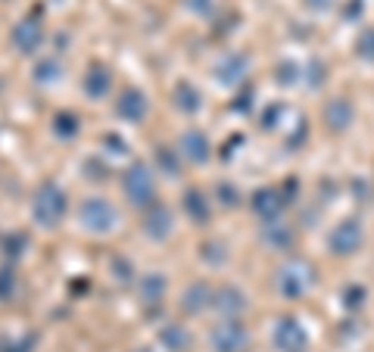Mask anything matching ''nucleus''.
Here are the masks:
<instances>
[{"label":"nucleus","instance_id":"b1692460","mask_svg":"<svg viewBox=\"0 0 374 352\" xmlns=\"http://www.w3.org/2000/svg\"><path fill=\"white\" fill-rule=\"evenodd\" d=\"M327 4H331V0H309V6H318V10H325Z\"/></svg>","mask_w":374,"mask_h":352},{"label":"nucleus","instance_id":"9d476101","mask_svg":"<svg viewBox=\"0 0 374 352\" xmlns=\"http://www.w3.org/2000/svg\"><path fill=\"white\" fill-rule=\"evenodd\" d=\"M107 87H109V72L103 69V66H94V69L88 72V78H85V91L91 97H103Z\"/></svg>","mask_w":374,"mask_h":352},{"label":"nucleus","instance_id":"2eb2a0df","mask_svg":"<svg viewBox=\"0 0 374 352\" xmlns=\"http://www.w3.org/2000/svg\"><path fill=\"white\" fill-rule=\"evenodd\" d=\"M59 78V63L54 56L50 59H41V63L35 66V81H41V85H50V81Z\"/></svg>","mask_w":374,"mask_h":352},{"label":"nucleus","instance_id":"423d86ee","mask_svg":"<svg viewBox=\"0 0 374 352\" xmlns=\"http://www.w3.org/2000/svg\"><path fill=\"white\" fill-rule=\"evenodd\" d=\"M116 112H119L122 119H128V122H140V119L147 116V100H144V94L134 91V87H128V91L119 97Z\"/></svg>","mask_w":374,"mask_h":352},{"label":"nucleus","instance_id":"20e7f679","mask_svg":"<svg viewBox=\"0 0 374 352\" xmlns=\"http://www.w3.org/2000/svg\"><path fill=\"white\" fill-rule=\"evenodd\" d=\"M144 231H147V237H153V241H162V237H169V231H171V212L162 203L150 206L147 215H144Z\"/></svg>","mask_w":374,"mask_h":352},{"label":"nucleus","instance_id":"7ed1b4c3","mask_svg":"<svg viewBox=\"0 0 374 352\" xmlns=\"http://www.w3.org/2000/svg\"><path fill=\"white\" fill-rule=\"evenodd\" d=\"M125 197L131 200L134 206H147L150 200H153V190H156V181L153 175H150V169L144 162H138V166H131L125 171Z\"/></svg>","mask_w":374,"mask_h":352},{"label":"nucleus","instance_id":"0eeeda50","mask_svg":"<svg viewBox=\"0 0 374 352\" xmlns=\"http://www.w3.org/2000/svg\"><path fill=\"white\" fill-rule=\"evenodd\" d=\"M212 343L219 352H237L246 343V334L241 324H222L219 331L212 334Z\"/></svg>","mask_w":374,"mask_h":352},{"label":"nucleus","instance_id":"f3484780","mask_svg":"<svg viewBox=\"0 0 374 352\" xmlns=\"http://www.w3.org/2000/svg\"><path fill=\"white\" fill-rule=\"evenodd\" d=\"M306 284H309V281H299L296 268H287V272H281V290H284V293H290V296L303 293Z\"/></svg>","mask_w":374,"mask_h":352},{"label":"nucleus","instance_id":"f8f14e48","mask_svg":"<svg viewBox=\"0 0 374 352\" xmlns=\"http://www.w3.org/2000/svg\"><path fill=\"white\" fill-rule=\"evenodd\" d=\"M175 100H178V109H184V112H197V109H200V94H197V87L187 85V81L175 87Z\"/></svg>","mask_w":374,"mask_h":352},{"label":"nucleus","instance_id":"393cba45","mask_svg":"<svg viewBox=\"0 0 374 352\" xmlns=\"http://www.w3.org/2000/svg\"><path fill=\"white\" fill-rule=\"evenodd\" d=\"M140 352H147V349H140Z\"/></svg>","mask_w":374,"mask_h":352},{"label":"nucleus","instance_id":"1a4fd4ad","mask_svg":"<svg viewBox=\"0 0 374 352\" xmlns=\"http://www.w3.org/2000/svg\"><path fill=\"white\" fill-rule=\"evenodd\" d=\"M246 72V59L243 56H228L224 63H219V78L224 85H234V81H241V75Z\"/></svg>","mask_w":374,"mask_h":352},{"label":"nucleus","instance_id":"9b49d317","mask_svg":"<svg viewBox=\"0 0 374 352\" xmlns=\"http://www.w3.org/2000/svg\"><path fill=\"white\" fill-rule=\"evenodd\" d=\"M206 303H212V293H209L206 284H193V287L184 293V309L187 312H200Z\"/></svg>","mask_w":374,"mask_h":352},{"label":"nucleus","instance_id":"4468645a","mask_svg":"<svg viewBox=\"0 0 374 352\" xmlns=\"http://www.w3.org/2000/svg\"><path fill=\"white\" fill-rule=\"evenodd\" d=\"M184 209L200 221L209 215V206H206V200H203V193H200V190H187L184 193Z\"/></svg>","mask_w":374,"mask_h":352},{"label":"nucleus","instance_id":"f03ea898","mask_svg":"<svg viewBox=\"0 0 374 352\" xmlns=\"http://www.w3.org/2000/svg\"><path fill=\"white\" fill-rule=\"evenodd\" d=\"M81 224H85L88 231H94V234H107V231H112L119 224V212L116 206L109 203V200H85V206H81Z\"/></svg>","mask_w":374,"mask_h":352},{"label":"nucleus","instance_id":"6e6552de","mask_svg":"<svg viewBox=\"0 0 374 352\" xmlns=\"http://www.w3.org/2000/svg\"><path fill=\"white\" fill-rule=\"evenodd\" d=\"M181 150H184L187 159L203 162V159H206V153H209V144H206V138H203L200 131H187L184 138H181Z\"/></svg>","mask_w":374,"mask_h":352},{"label":"nucleus","instance_id":"ddd939ff","mask_svg":"<svg viewBox=\"0 0 374 352\" xmlns=\"http://www.w3.org/2000/svg\"><path fill=\"white\" fill-rule=\"evenodd\" d=\"M331 243H334V250H340V253H353L356 243H358V228L356 224H343V228L334 234Z\"/></svg>","mask_w":374,"mask_h":352},{"label":"nucleus","instance_id":"4be33fe9","mask_svg":"<svg viewBox=\"0 0 374 352\" xmlns=\"http://www.w3.org/2000/svg\"><path fill=\"white\" fill-rule=\"evenodd\" d=\"M256 209H259V212H265V215H275L281 206L272 200V193H259V197H256Z\"/></svg>","mask_w":374,"mask_h":352},{"label":"nucleus","instance_id":"a211bd4d","mask_svg":"<svg viewBox=\"0 0 374 352\" xmlns=\"http://www.w3.org/2000/svg\"><path fill=\"white\" fill-rule=\"evenodd\" d=\"M140 290H144V299L150 305L156 303V299L162 296V290H166V284H162L159 274H150V278H144V284H140Z\"/></svg>","mask_w":374,"mask_h":352},{"label":"nucleus","instance_id":"6ab92c4d","mask_svg":"<svg viewBox=\"0 0 374 352\" xmlns=\"http://www.w3.org/2000/svg\"><path fill=\"white\" fill-rule=\"evenodd\" d=\"M334 103H337V107L327 109V122H331L334 128H343V125L349 122V107L343 100H334Z\"/></svg>","mask_w":374,"mask_h":352},{"label":"nucleus","instance_id":"412c9836","mask_svg":"<svg viewBox=\"0 0 374 352\" xmlns=\"http://www.w3.org/2000/svg\"><path fill=\"white\" fill-rule=\"evenodd\" d=\"M187 10H193L197 16H209V13L215 10V0H184Z\"/></svg>","mask_w":374,"mask_h":352},{"label":"nucleus","instance_id":"f257e3e1","mask_svg":"<svg viewBox=\"0 0 374 352\" xmlns=\"http://www.w3.org/2000/svg\"><path fill=\"white\" fill-rule=\"evenodd\" d=\"M66 212V193L59 190L54 181H44L41 190L35 193V206H32V215L37 224L44 228H56V221L63 219Z\"/></svg>","mask_w":374,"mask_h":352},{"label":"nucleus","instance_id":"dca6fc26","mask_svg":"<svg viewBox=\"0 0 374 352\" xmlns=\"http://www.w3.org/2000/svg\"><path fill=\"white\" fill-rule=\"evenodd\" d=\"M215 299H219V303H215V309H222V312H234V309H243V296L237 293L234 287H224V290H222V293L215 296Z\"/></svg>","mask_w":374,"mask_h":352},{"label":"nucleus","instance_id":"5701e85b","mask_svg":"<svg viewBox=\"0 0 374 352\" xmlns=\"http://www.w3.org/2000/svg\"><path fill=\"white\" fill-rule=\"evenodd\" d=\"M162 340H166L171 349H181L184 343H187L184 336H181V331H178V327H169V331H162Z\"/></svg>","mask_w":374,"mask_h":352},{"label":"nucleus","instance_id":"aec40b11","mask_svg":"<svg viewBox=\"0 0 374 352\" xmlns=\"http://www.w3.org/2000/svg\"><path fill=\"white\" fill-rule=\"evenodd\" d=\"M75 131H78L75 116H69V112H66V116H56V134H59V138H72Z\"/></svg>","mask_w":374,"mask_h":352},{"label":"nucleus","instance_id":"39448f33","mask_svg":"<svg viewBox=\"0 0 374 352\" xmlns=\"http://www.w3.org/2000/svg\"><path fill=\"white\" fill-rule=\"evenodd\" d=\"M41 22H37V16L19 22V28H13V44L22 50V54H32V50H37V44H41Z\"/></svg>","mask_w":374,"mask_h":352}]
</instances>
